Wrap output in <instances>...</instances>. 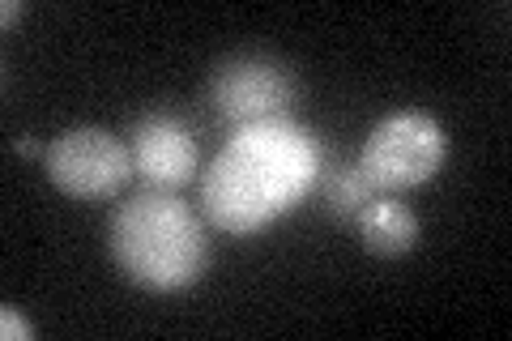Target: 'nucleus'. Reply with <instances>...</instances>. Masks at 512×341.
Masks as SVG:
<instances>
[{"mask_svg":"<svg viewBox=\"0 0 512 341\" xmlns=\"http://www.w3.org/2000/svg\"><path fill=\"white\" fill-rule=\"evenodd\" d=\"M22 13H26L22 0H5V5H0V18H5V26H9V22H18Z\"/></svg>","mask_w":512,"mask_h":341,"instance_id":"9b49d317","label":"nucleus"},{"mask_svg":"<svg viewBox=\"0 0 512 341\" xmlns=\"http://www.w3.org/2000/svg\"><path fill=\"white\" fill-rule=\"evenodd\" d=\"M0 337H5V341H30V337H35V329H30V324H26V316L18 312V307H0Z\"/></svg>","mask_w":512,"mask_h":341,"instance_id":"1a4fd4ad","label":"nucleus"},{"mask_svg":"<svg viewBox=\"0 0 512 341\" xmlns=\"http://www.w3.org/2000/svg\"><path fill=\"white\" fill-rule=\"evenodd\" d=\"M448 137L427 111H393L363 141L359 167L376 184V192H406L427 184L444 167Z\"/></svg>","mask_w":512,"mask_h":341,"instance_id":"7ed1b4c3","label":"nucleus"},{"mask_svg":"<svg viewBox=\"0 0 512 341\" xmlns=\"http://www.w3.org/2000/svg\"><path fill=\"white\" fill-rule=\"evenodd\" d=\"M291 103H295V73L282 60L244 52L222 60L210 77V107L231 128L291 116Z\"/></svg>","mask_w":512,"mask_h":341,"instance_id":"39448f33","label":"nucleus"},{"mask_svg":"<svg viewBox=\"0 0 512 341\" xmlns=\"http://www.w3.org/2000/svg\"><path fill=\"white\" fill-rule=\"evenodd\" d=\"M325 145L291 116L235 128L201 175V209L222 235H256L320 184Z\"/></svg>","mask_w":512,"mask_h":341,"instance_id":"f257e3e1","label":"nucleus"},{"mask_svg":"<svg viewBox=\"0 0 512 341\" xmlns=\"http://www.w3.org/2000/svg\"><path fill=\"white\" fill-rule=\"evenodd\" d=\"M355 231L372 256H406L414 243H419V218H414V209L406 201H397L393 192H380V197H372L359 209Z\"/></svg>","mask_w":512,"mask_h":341,"instance_id":"0eeeda50","label":"nucleus"},{"mask_svg":"<svg viewBox=\"0 0 512 341\" xmlns=\"http://www.w3.org/2000/svg\"><path fill=\"white\" fill-rule=\"evenodd\" d=\"M13 150L26 154V158H39V154H47V145L35 141V137H13Z\"/></svg>","mask_w":512,"mask_h":341,"instance_id":"9d476101","label":"nucleus"},{"mask_svg":"<svg viewBox=\"0 0 512 341\" xmlns=\"http://www.w3.org/2000/svg\"><path fill=\"white\" fill-rule=\"evenodd\" d=\"M320 184H325L329 214L342 218V222H355L359 209L372 201V197H380L376 184L363 175L359 162H342V167H333V171H320Z\"/></svg>","mask_w":512,"mask_h":341,"instance_id":"6e6552de","label":"nucleus"},{"mask_svg":"<svg viewBox=\"0 0 512 341\" xmlns=\"http://www.w3.org/2000/svg\"><path fill=\"white\" fill-rule=\"evenodd\" d=\"M47 180L73 201H111L133 180V154L128 145L107 133V128H64L60 137L47 141L43 154Z\"/></svg>","mask_w":512,"mask_h":341,"instance_id":"20e7f679","label":"nucleus"},{"mask_svg":"<svg viewBox=\"0 0 512 341\" xmlns=\"http://www.w3.org/2000/svg\"><path fill=\"white\" fill-rule=\"evenodd\" d=\"M128 154L141 188L175 192L197 175V137L175 111H146L128 133Z\"/></svg>","mask_w":512,"mask_h":341,"instance_id":"423d86ee","label":"nucleus"},{"mask_svg":"<svg viewBox=\"0 0 512 341\" xmlns=\"http://www.w3.org/2000/svg\"><path fill=\"white\" fill-rule=\"evenodd\" d=\"M107 243L124 278L154 295L188 290L210 269V235L201 218L163 188H141L120 201L107 222Z\"/></svg>","mask_w":512,"mask_h":341,"instance_id":"f03ea898","label":"nucleus"}]
</instances>
